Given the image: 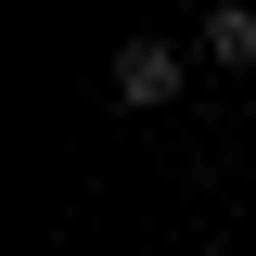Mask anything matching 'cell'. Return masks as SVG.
<instances>
[{
  "mask_svg": "<svg viewBox=\"0 0 256 256\" xmlns=\"http://www.w3.org/2000/svg\"><path fill=\"white\" fill-rule=\"evenodd\" d=\"M192 64H218V77H244V64H256V13H244V0H218V13H205Z\"/></svg>",
  "mask_w": 256,
  "mask_h": 256,
  "instance_id": "obj_2",
  "label": "cell"
},
{
  "mask_svg": "<svg viewBox=\"0 0 256 256\" xmlns=\"http://www.w3.org/2000/svg\"><path fill=\"white\" fill-rule=\"evenodd\" d=\"M180 77H192L180 38H116V102H128V116H166V102H180Z\"/></svg>",
  "mask_w": 256,
  "mask_h": 256,
  "instance_id": "obj_1",
  "label": "cell"
}]
</instances>
